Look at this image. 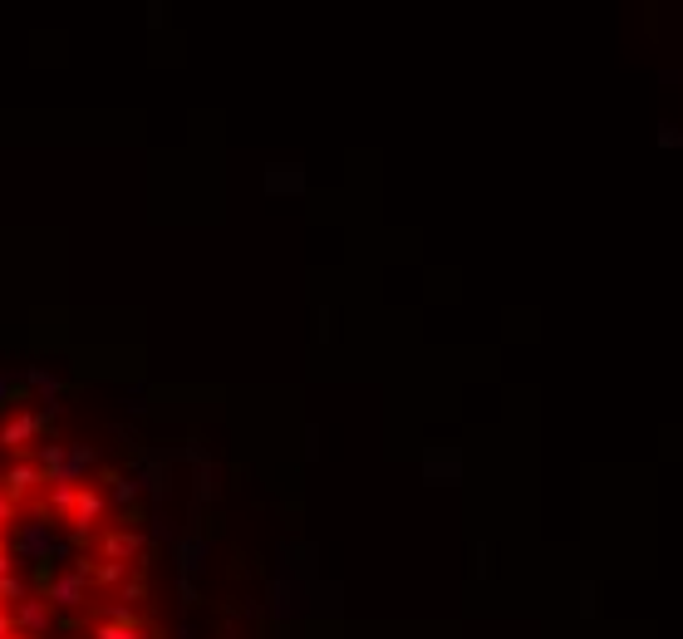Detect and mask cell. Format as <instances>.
Listing matches in <instances>:
<instances>
[{
  "instance_id": "1",
  "label": "cell",
  "mask_w": 683,
  "mask_h": 639,
  "mask_svg": "<svg viewBox=\"0 0 683 639\" xmlns=\"http://www.w3.org/2000/svg\"><path fill=\"white\" fill-rule=\"evenodd\" d=\"M55 482V477H50ZM0 639H168L143 536L94 487H0Z\"/></svg>"
}]
</instances>
